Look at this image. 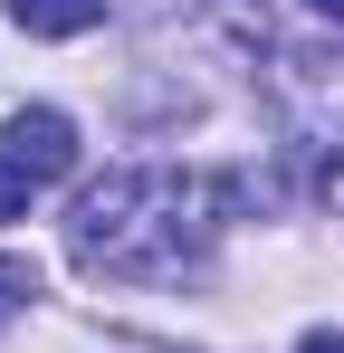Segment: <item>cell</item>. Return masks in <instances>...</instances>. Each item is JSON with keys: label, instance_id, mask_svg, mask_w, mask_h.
<instances>
[{"label": "cell", "instance_id": "6da1fadb", "mask_svg": "<svg viewBox=\"0 0 344 353\" xmlns=\"http://www.w3.org/2000/svg\"><path fill=\"white\" fill-rule=\"evenodd\" d=\"M229 220V191L182 163H124V172L86 181L67 210V248L86 277H182L211 258Z\"/></svg>", "mask_w": 344, "mask_h": 353}, {"label": "cell", "instance_id": "7a4b0ae2", "mask_svg": "<svg viewBox=\"0 0 344 353\" xmlns=\"http://www.w3.org/2000/svg\"><path fill=\"white\" fill-rule=\"evenodd\" d=\"M0 163L29 181H67L77 172V124L57 115V105H19V115L0 124Z\"/></svg>", "mask_w": 344, "mask_h": 353}, {"label": "cell", "instance_id": "3957f363", "mask_svg": "<svg viewBox=\"0 0 344 353\" xmlns=\"http://www.w3.org/2000/svg\"><path fill=\"white\" fill-rule=\"evenodd\" d=\"M10 19H19L29 39H86V29L106 19V0H10Z\"/></svg>", "mask_w": 344, "mask_h": 353}, {"label": "cell", "instance_id": "277c9868", "mask_svg": "<svg viewBox=\"0 0 344 353\" xmlns=\"http://www.w3.org/2000/svg\"><path fill=\"white\" fill-rule=\"evenodd\" d=\"M29 296H39V268L29 258H0V315H19Z\"/></svg>", "mask_w": 344, "mask_h": 353}, {"label": "cell", "instance_id": "5b68a950", "mask_svg": "<svg viewBox=\"0 0 344 353\" xmlns=\"http://www.w3.org/2000/svg\"><path fill=\"white\" fill-rule=\"evenodd\" d=\"M29 191H39V181H29V172H10V163H0V220H19V210H29Z\"/></svg>", "mask_w": 344, "mask_h": 353}, {"label": "cell", "instance_id": "8992f818", "mask_svg": "<svg viewBox=\"0 0 344 353\" xmlns=\"http://www.w3.org/2000/svg\"><path fill=\"white\" fill-rule=\"evenodd\" d=\"M296 353H344V334H306V344H296Z\"/></svg>", "mask_w": 344, "mask_h": 353}, {"label": "cell", "instance_id": "52a82bcc", "mask_svg": "<svg viewBox=\"0 0 344 353\" xmlns=\"http://www.w3.org/2000/svg\"><path fill=\"white\" fill-rule=\"evenodd\" d=\"M306 10H316V19H335V29H344V0H306Z\"/></svg>", "mask_w": 344, "mask_h": 353}]
</instances>
